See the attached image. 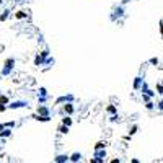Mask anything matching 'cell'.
<instances>
[{
    "label": "cell",
    "instance_id": "10",
    "mask_svg": "<svg viewBox=\"0 0 163 163\" xmlns=\"http://www.w3.org/2000/svg\"><path fill=\"white\" fill-rule=\"evenodd\" d=\"M38 114L39 116H49V109L46 106H39L38 108Z\"/></svg>",
    "mask_w": 163,
    "mask_h": 163
},
{
    "label": "cell",
    "instance_id": "8",
    "mask_svg": "<svg viewBox=\"0 0 163 163\" xmlns=\"http://www.w3.org/2000/svg\"><path fill=\"white\" fill-rule=\"evenodd\" d=\"M10 15H11V10L10 8H5V10L2 11V15H0V21H7L10 18Z\"/></svg>",
    "mask_w": 163,
    "mask_h": 163
},
{
    "label": "cell",
    "instance_id": "20",
    "mask_svg": "<svg viewBox=\"0 0 163 163\" xmlns=\"http://www.w3.org/2000/svg\"><path fill=\"white\" fill-rule=\"evenodd\" d=\"M3 111H7V104H2V103H0V112H3Z\"/></svg>",
    "mask_w": 163,
    "mask_h": 163
},
{
    "label": "cell",
    "instance_id": "24",
    "mask_svg": "<svg viewBox=\"0 0 163 163\" xmlns=\"http://www.w3.org/2000/svg\"><path fill=\"white\" fill-rule=\"evenodd\" d=\"M2 3H3V0H0V5H2Z\"/></svg>",
    "mask_w": 163,
    "mask_h": 163
},
{
    "label": "cell",
    "instance_id": "25",
    "mask_svg": "<svg viewBox=\"0 0 163 163\" xmlns=\"http://www.w3.org/2000/svg\"><path fill=\"white\" fill-rule=\"evenodd\" d=\"M0 93H2V88H0Z\"/></svg>",
    "mask_w": 163,
    "mask_h": 163
},
{
    "label": "cell",
    "instance_id": "5",
    "mask_svg": "<svg viewBox=\"0 0 163 163\" xmlns=\"http://www.w3.org/2000/svg\"><path fill=\"white\" fill-rule=\"evenodd\" d=\"M15 64H16V59L15 57H8L3 61V67H10V69H15Z\"/></svg>",
    "mask_w": 163,
    "mask_h": 163
},
{
    "label": "cell",
    "instance_id": "21",
    "mask_svg": "<svg viewBox=\"0 0 163 163\" xmlns=\"http://www.w3.org/2000/svg\"><path fill=\"white\" fill-rule=\"evenodd\" d=\"M104 145H106V143H104V142H98L96 148H101V147H104Z\"/></svg>",
    "mask_w": 163,
    "mask_h": 163
},
{
    "label": "cell",
    "instance_id": "23",
    "mask_svg": "<svg viewBox=\"0 0 163 163\" xmlns=\"http://www.w3.org/2000/svg\"><path fill=\"white\" fill-rule=\"evenodd\" d=\"M3 127H5V126H2V124H0V131H3Z\"/></svg>",
    "mask_w": 163,
    "mask_h": 163
},
{
    "label": "cell",
    "instance_id": "13",
    "mask_svg": "<svg viewBox=\"0 0 163 163\" xmlns=\"http://www.w3.org/2000/svg\"><path fill=\"white\" fill-rule=\"evenodd\" d=\"M106 111L109 112V114H117V108L114 106V104H109V106L106 108Z\"/></svg>",
    "mask_w": 163,
    "mask_h": 163
},
{
    "label": "cell",
    "instance_id": "16",
    "mask_svg": "<svg viewBox=\"0 0 163 163\" xmlns=\"http://www.w3.org/2000/svg\"><path fill=\"white\" fill-rule=\"evenodd\" d=\"M62 124H64V126H67V127H69V126H70V124H72V119H70V117H64V119H62Z\"/></svg>",
    "mask_w": 163,
    "mask_h": 163
},
{
    "label": "cell",
    "instance_id": "19",
    "mask_svg": "<svg viewBox=\"0 0 163 163\" xmlns=\"http://www.w3.org/2000/svg\"><path fill=\"white\" fill-rule=\"evenodd\" d=\"M0 134H2V137H8V135H10V131H0Z\"/></svg>",
    "mask_w": 163,
    "mask_h": 163
},
{
    "label": "cell",
    "instance_id": "12",
    "mask_svg": "<svg viewBox=\"0 0 163 163\" xmlns=\"http://www.w3.org/2000/svg\"><path fill=\"white\" fill-rule=\"evenodd\" d=\"M38 92H39L41 98H44V100L47 98V88H44V87H39V90H38Z\"/></svg>",
    "mask_w": 163,
    "mask_h": 163
},
{
    "label": "cell",
    "instance_id": "1",
    "mask_svg": "<svg viewBox=\"0 0 163 163\" xmlns=\"http://www.w3.org/2000/svg\"><path fill=\"white\" fill-rule=\"evenodd\" d=\"M28 106V101H23V100H16V101H10L7 104V109H18V108H25Z\"/></svg>",
    "mask_w": 163,
    "mask_h": 163
},
{
    "label": "cell",
    "instance_id": "4",
    "mask_svg": "<svg viewBox=\"0 0 163 163\" xmlns=\"http://www.w3.org/2000/svg\"><path fill=\"white\" fill-rule=\"evenodd\" d=\"M112 13H114V15H111V20H114L116 16H117V18H121V16H124V8L119 5V7H116V8L112 10Z\"/></svg>",
    "mask_w": 163,
    "mask_h": 163
},
{
    "label": "cell",
    "instance_id": "15",
    "mask_svg": "<svg viewBox=\"0 0 163 163\" xmlns=\"http://www.w3.org/2000/svg\"><path fill=\"white\" fill-rule=\"evenodd\" d=\"M148 64H152V65H155V67H157L158 64H160V61H158V57H152V59L148 61Z\"/></svg>",
    "mask_w": 163,
    "mask_h": 163
},
{
    "label": "cell",
    "instance_id": "11",
    "mask_svg": "<svg viewBox=\"0 0 163 163\" xmlns=\"http://www.w3.org/2000/svg\"><path fill=\"white\" fill-rule=\"evenodd\" d=\"M72 100H73V96H72V95H67V96H61L56 103H64V101L69 103V101H72Z\"/></svg>",
    "mask_w": 163,
    "mask_h": 163
},
{
    "label": "cell",
    "instance_id": "2",
    "mask_svg": "<svg viewBox=\"0 0 163 163\" xmlns=\"http://www.w3.org/2000/svg\"><path fill=\"white\" fill-rule=\"evenodd\" d=\"M142 82H143V77H142V75H137L135 78H134L132 88L135 90V92H140V85H142Z\"/></svg>",
    "mask_w": 163,
    "mask_h": 163
},
{
    "label": "cell",
    "instance_id": "22",
    "mask_svg": "<svg viewBox=\"0 0 163 163\" xmlns=\"http://www.w3.org/2000/svg\"><path fill=\"white\" fill-rule=\"evenodd\" d=\"M16 3H21V2H25V0H15Z\"/></svg>",
    "mask_w": 163,
    "mask_h": 163
},
{
    "label": "cell",
    "instance_id": "7",
    "mask_svg": "<svg viewBox=\"0 0 163 163\" xmlns=\"http://www.w3.org/2000/svg\"><path fill=\"white\" fill-rule=\"evenodd\" d=\"M15 69H10V67H2V70H0V75L2 77H10L13 73Z\"/></svg>",
    "mask_w": 163,
    "mask_h": 163
},
{
    "label": "cell",
    "instance_id": "14",
    "mask_svg": "<svg viewBox=\"0 0 163 163\" xmlns=\"http://www.w3.org/2000/svg\"><path fill=\"white\" fill-rule=\"evenodd\" d=\"M155 90H157V93H158V95H162V93H163V85H162V82H158V83H157Z\"/></svg>",
    "mask_w": 163,
    "mask_h": 163
},
{
    "label": "cell",
    "instance_id": "9",
    "mask_svg": "<svg viewBox=\"0 0 163 163\" xmlns=\"http://www.w3.org/2000/svg\"><path fill=\"white\" fill-rule=\"evenodd\" d=\"M33 64H34L36 67H41V65H44V57H41L39 54H38V56L34 57V62H33Z\"/></svg>",
    "mask_w": 163,
    "mask_h": 163
},
{
    "label": "cell",
    "instance_id": "6",
    "mask_svg": "<svg viewBox=\"0 0 163 163\" xmlns=\"http://www.w3.org/2000/svg\"><path fill=\"white\" fill-rule=\"evenodd\" d=\"M75 111V106H73V103H65L64 104V112H67V114H72V112Z\"/></svg>",
    "mask_w": 163,
    "mask_h": 163
},
{
    "label": "cell",
    "instance_id": "3",
    "mask_svg": "<svg viewBox=\"0 0 163 163\" xmlns=\"http://www.w3.org/2000/svg\"><path fill=\"white\" fill-rule=\"evenodd\" d=\"M13 18H15V20H26V18H28V11L26 10H18V11L13 13Z\"/></svg>",
    "mask_w": 163,
    "mask_h": 163
},
{
    "label": "cell",
    "instance_id": "17",
    "mask_svg": "<svg viewBox=\"0 0 163 163\" xmlns=\"http://www.w3.org/2000/svg\"><path fill=\"white\" fill-rule=\"evenodd\" d=\"M49 54H51V52H49V49H44V51H41V52H39V56H41V57H44V59H46V57H49Z\"/></svg>",
    "mask_w": 163,
    "mask_h": 163
},
{
    "label": "cell",
    "instance_id": "18",
    "mask_svg": "<svg viewBox=\"0 0 163 163\" xmlns=\"http://www.w3.org/2000/svg\"><path fill=\"white\" fill-rule=\"evenodd\" d=\"M145 108H147V109H153V103L150 101V100H148V101H145Z\"/></svg>",
    "mask_w": 163,
    "mask_h": 163
}]
</instances>
